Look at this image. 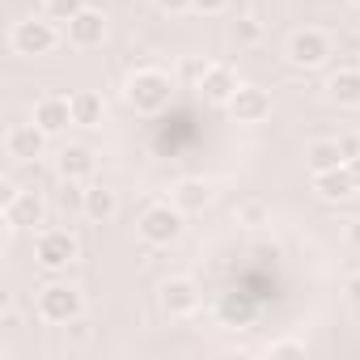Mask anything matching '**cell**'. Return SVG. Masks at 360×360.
Returning a JSON list of instances; mask_svg holds the SVG:
<instances>
[{
    "label": "cell",
    "mask_w": 360,
    "mask_h": 360,
    "mask_svg": "<svg viewBox=\"0 0 360 360\" xmlns=\"http://www.w3.org/2000/svg\"><path fill=\"white\" fill-rule=\"evenodd\" d=\"M174 98V81L161 68H136L127 77V102L136 115H161Z\"/></svg>",
    "instance_id": "1"
},
{
    "label": "cell",
    "mask_w": 360,
    "mask_h": 360,
    "mask_svg": "<svg viewBox=\"0 0 360 360\" xmlns=\"http://www.w3.org/2000/svg\"><path fill=\"white\" fill-rule=\"evenodd\" d=\"M34 309H39V318H43L47 326H72V322L81 318V309H85V297H81V288H77V284L56 280V284L39 288Z\"/></svg>",
    "instance_id": "2"
},
{
    "label": "cell",
    "mask_w": 360,
    "mask_h": 360,
    "mask_svg": "<svg viewBox=\"0 0 360 360\" xmlns=\"http://www.w3.org/2000/svg\"><path fill=\"white\" fill-rule=\"evenodd\" d=\"M183 208L178 204H148L144 212H140V225H136V233L148 242V246H174L178 238H183Z\"/></svg>",
    "instance_id": "3"
},
{
    "label": "cell",
    "mask_w": 360,
    "mask_h": 360,
    "mask_svg": "<svg viewBox=\"0 0 360 360\" xmlns=\"http://www.w3.org/2000/svg\"><path fill=\"white\" fill-rule=\"evenodd\" d=\"M9 47H13V56L39 60V56H51L60 47V30L51 18H22L9 34Z\"/></svg>",
    "instance_id": "4"
},
{
    "label": "cell",
    "mask_w": 360,
    "mask_h": 360,
    "mask_svg": "<svg viewBox=\"0 0 360 360\" xmlns=\"http://www.w3.org/2000/svg\"><path fill=\"white\" fill-rule=\"evenodd\" d=\"M81 259V242L68 233V229H43L34 238V263L43 271H64Z\"/></svg>",
    "instance_id": "5"
},
{
    "label": "cell",
    "mask_w": 360,
    "mask_h": 360,
    "mask_svg": "<svg viewBox=\"0 0 360 360\" xmlns=\"http://www.w3.org/2000/svg\"><path fill=\"white\" fill-rule=\"evenodd\" d=\"M157 305H161L165 318H191V314L200 309V288H195V280H187V276L165 280V284L157 288Z\"/></svg>",
    "instance_id": "6"
},
{
    "label": "cell",
    "mask_w": 360,
    "mask_h": 360,
    "mask_svg": "<svg viewBox=\"0 0 360 360\" xmlns=\"http://www.w3.org/2000/svg\"><path fill=\"white\" fill-rule=\"evenodd\" d=\"M330 60V39L322 30H297L288 39V64L292 68H322Z\"/></svg>",
    "instance_id": "7"
},
{
    "label": "cell",
    "mask_w": 360,
    "mask_h": 360,
    "mask_svg": "<svg viewBox=\"0 0 360 360\" xmlns=\"http://www.w3.org/2000/svg\"><path fill=\"white\" fill-rule=\"evenodd\" d=\"M5 153L13 157V161H39L43 153H47V131L30 119V123H13L9 131H5Z\"/></svg>",
    "instance_id": "8"
},
{
    "label": "cell",
    "mask_w": 360,
    "mask_h": 360,
    "mask_svg": "<svg viewBox=\"0 0 360 360\" xmlns=\"http://www.w3.org/2000/svg\"><path fill=\"white\" fill-rule=\"evenodd\" d=\"M43 217H47V204L39 191H9L5 195V225L9 229H34V225H43Z\"/></svg>",
    "instance_id": "9"
},
{
    "label": "cell",
    "mask_w": 360,
    "mask_h": 360,
    "mask_svg": "<svg viewBox=\"0 0 360 360\" xmlns=\"http://www.w3.org/2000/svg\"><path fill=\"white\" fill-rule=\"evenodd\" d=\"M229 115H233V123H263L271 115V94L259 89V85H238V94L229 102Z\"/></svg>",
    "instance_id": "10"
},
{
    "label": "cell",
    "mask_w": 360,
    "mask_h": 360,
    "mask_svg": "<svg viewBox=\"0 0 360 360\" xmlns=\"http://www.w3.org/2000/svg\"><path fill=\"white\" fill-rule=\"evenodd\" d=\"M200 94H204V102H212V106H229L233 94H238V72H233L229 64H208L204 77H200Z\"/></svg>",
    "instance_id": "11"
},
{
    "label": "cell",
    "mask_w": 360,
    "mask_h": 360,
    "mask_svg": "<svg viewBox=\"0 0 360 360\" xmlns=\"http://www.w3.org/2000/svg\"><path fill=\"white\" fill-rule=\"evenodd\" d=\"M102 39H106V18L85 5V9L68 22V43L81 47V51H89V47H102Z\"/></svg>",
    "instance_id": "12"
},
{
    "label": "cell",
    "mask_w": 360,
    "mask_h": 360,
    "mask_svg": "<svg viewBox=\"0 0 360 360\" xmlns=\"http://www.w3.org/2000/svg\"><path fill=\"white\" fill-rule=\"evenodd\" d=\"M94 153L85 148V144H64L60 148V157H56V169H60V178L64 183H89L94 178Z\"/></svg>",
    "instance_id": "13"
},
{
    "label": "cell",
    "mask_w": 360,
    "mask_h": 360,
    "mask_svg": "<svg viewBox=\"0 0 360 360\" xmlns=\"http://www.w3.org/2000/svg\"><path fill=\"white\" fill-rule=\"evenodd\" d=\"M314 191H318V200H326V204H343V200L360 195L347 165H335V169H326V174H314Z\"/></svg>",
    "instance_id": "14"
},
{
    "label": "cell",
    "mask_w": 360,
    "mask_h": 360,
    "mask_svg": "<svg viewBox=\"0 0 360 360\" xmlns=\"http://www.w3.org/2000/svg\"><path fill=\"white\" fill-rule=\"evenodd\" d=\"M255 314H259V301L250 297V292H225L221 301H217V318L225 322V326H250L255 322Z\"/></svg>",
    "instance_id": "15"
},
{
    "label": "cell",
    "mask_w": 360,
    "mask_h": 360,
    "mask_svg": "<svg viewBox=\"0 0 360 360\" xmlns=\"http://www.w3.org/2000/svg\"><path fill=\"white\" fill-rule=\"evenodd\" d=\"M34 123H39L47 136L64 131V127L72 123V102H68V98H39V102H34Z\"/></svg>",
    "instance_id": "16"
},
{
    "label": "cell",
    "mask_w": 360,
    "mask_h": 360,
    "mask_svg": "<svg viewBox=\"0 0 360 360\" xmlns=\"http://www.w3.org/2000/svg\"><path fill=\"white\" fill-rule=\"evenodd\" d=\"M81 212H85L94 225H106V221H115V212H119V195L106 191V187H85V191H81Z\"/></svg>",
    "instance_id": "17"
},
{
    "label": "cell",
    "mask_w": 360,
    "mask_h": 360,
    "mask_svg": "<svg viewBox=\"0 0 360 360\" xmlns=\"http://www.w3.org/2000/svg\"><path fill=\"white\" fill-rule=\"evenodd\" d=\"M68 102H72V123H77V127H98L102 115H106V102H102V94H94V89H77Z\"/></svg>",
    "instance_id": "18"
},
{
    "label": "cell",
    "mask_w": 360,
    "mask_h": 360,
    "mask_svg": "<svg viewBox=\"0 0 360 360\" xmlns=\"http://www.w3.org/2000/svg\"><path fill=\"white\" fill-rule=\"evenodd\" d=\"M174 204L183 212H204L212 204V187L204 183V178H183V183L174 187Z\"/></svg>",
    "instance_id": "19"
},
{
    "label": "cell",
    "mask_w": 360,
    "mask_h": 360,
    "mask_svg": "<svg viewBox=\"0 0 360 360\" xmlns=\"http://www.w3.org/2000/svg\"><path fill=\"white\" fill-rule=\"evenodd\" d=\"M326 94H330V102H339V106H360V68H339V72L326 81Z\"/></svg>",
    "instance_id": "20"
},
{
    "label": "cell",
    "mask_w": 360,
    "mask_h": 360,
    "mask_svg": "<svg viewBox=\"0 0 360 360\" xmlns=\"http://www.w3.org/2000/svg\"><path fill=\"white\" fill-rule=\"evenodd\" d=\"M305 165H309V174H326V169L347 165V161H343V153H339V140H314V144L305 148Z\"/></svg>",
    "instance_id": "21"
},
{
    "label": "cell",
    "mask_w": 360,
    "mask_h": 360,
    "mask_svg": "<svg viewBox=\"0 0 360 360\" xmlns=\"http://www.w3.org/2000/svg\"><path fill=\"white\" fill-rule=\"evenodd\" d=\"M81 9H85V0H47V18H51V22H64V26H68Z\"/></svg>",
    "instance_id": "22"
},
{
    "label": "cell",
    "mask_w": 360,
    "mask_h": 360,
    "mask_svg": "<svg viewBox=\"0 0 360 360\" xmlns=\"http://www.w3.org/2000/svg\"><path fill=\"white\" fill-rule=\"evenodd\" d=\"M233 39H238V47H255L263 39V26L255 18H242V22H233Z\"/></svg>",
    "instance_id": "23"
},
{
    "label": "cell",
    "mask_w": 360,
    "mask_h": 360,
    "mask_svg": "<svg viewBox=\"0 0 360 360\" xmlns=\"http://www.w3.org/2000/svg\"><path fill=\"white\" fill-rule=\"evenodd\" d=\"M238 221H246V225H263V221H267V208L250 200V204H242V208H238Z\"/></svg>",
    "instance_id": "24"
},
{
    "label": "cell",
    "mask_w": 360,
    "mask_h": 360,
    "mask_svg": "<svg viewBox=\"0 0 360 360\" xmlns=\"http://www.w3.org/2000/svg\"><path fill=\"white\" fill-rule=\"evenodd\" d=\"M191 9L204 13V18H221V13L229 9V0H191Z\"/></svg>",
    "instance_id": "25"
},
{
    "label": "cell",
    "mask_w": 360,
    "mask_h": 360,
    "mask_svg": "<svg viewBox=\"0 0 360 360\" xmlns=\"http://www.w3.org/2000/svg\"><path fill=\"white\" fill-rule=\"evenodd\" d=\"M267 352H271V356H305V343H301V339H280V343H271Z\"/></svg>",
    "instance_id": "26"
},
{
    "label": "cell",
    "mask_w": 360,
    "mask_h": 360,
    "mask_svg": "<svg viewBox=\"0 0 360 360\" xmlns=\"http://www.w3.org/2000/svg\"><path fill=\"white\" fill-rule=\"evenodd\" d=\"M339 153H343V161L360 157V136H356V131H343V136H339Z\"/></svg>",
    "instance_id": "27"
},
{
    "label": "cell",
    "mask_w": 360,
    "mask_h": 360,
    "mask_svg": "<svg viewBox=\"0 0 360 360\" xmlns=\"http://www.w3.org/2000/svg\"><path fill=\"white\" fill-rule=\"evenodd\" d=\"M343 242H347L352 250H360V217H352V221H343Z\"/></svg>",
    "instance_id": "28"
},
{
    "label": "cell",
    "mask_w": 360,
    "mask_h": 360,
    "mask_svg": "<svg viewBox=\"0 0 360 360\" xmlns=\"http://www.w3.org/2000/svg\"><path fill=\"white\" fill-rule=\"evenodd\" d=\"M343 297H347V301H352V305H356V309H360V271H356V276H347V280H343Z\"/></svg>",
    "instance_id": "29"
},
{
    "label": "cell",
    "mask_w": 360,
    "mask_h": 360,
    "mask_svg": "<svg viewBox=\"0 0 360 360\" xmlns=\"http://www.w3.org/2000/svg\"><path fill=\"white\" fill-rule=\"evenodd\" d=\"M153 5H157L161 13H187V9H191V0H153Z\"/></svg>",
    "instance_id": "30"
},
{
    "label": "cell",
    "mask_w": 360,
    "mask_h": 360,
    "mask_svg": "<svg viewBox=\"0 0 360 360\" xmlns=\"http://www.w3.org/2000/svg\"><path fill=\"white\" fill-rule=\"evenodd\" d=\"M0 326H5V330L18 326V309H13V305H5V314H0Z\"/></svg>",
    "instance_id": "31"
},
{
    "label": "cell",
    "mask_w": 360,
    "mask_h": 360,
    "mask_svg": "<svg viewBox=\"0 0 360 360\" xmlns=\"http://www.w3.org/2000/svg\"><path fill=\"white\" fill-rule=\"evenodd\" d=\"M347 169H352V183H356V191H360V157H352Z\"/></svg>",
    "instance_id": "32"
},
{
    "label": "cell",
    "mask_w": 360,
    "mask_h": 360,
    "mask_svg": "<svg viewBox=\"0 0 360 360\" xmlns=\"http://www.w3.org/2000/svg\"><path fill=\"white\" fill-rule=\"evenodd\" d=\"M352 5H356V9H360V0H352Z\"/></svg>",
    "instance_id": "33"
}]
</instances>
